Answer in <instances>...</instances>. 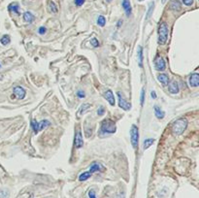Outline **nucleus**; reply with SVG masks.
Masks as SVG:
<instances>
[{"label": "nucleus", "mask_w": 199, "mask_h": 198, "mask_svg": "<svg viewBox=\"0 0 199 198\" xmlns=\"http://www.w3.org/2000/svg\"><path fill=\"white\" fill-rule=\"evenodd\" d=\"M187 120L186 119H179L177 120L174 123H173L172 127H171V131L172 134L174 136H179L181 134H183L185 130L187 127Z\"/></svg>", "instance_id": "nucleus-1"}, {"label": "nucleus", "mask_w": 199, "mask_h": 198, "mask_svg": "<svg viewBox=\"0 0 199 198\" xmlns=\"http://www.w3.org/2000/svg\"><path fill=\"white\" fill-rule=\"evenodd\" d=\"M117 130V126L115 121L112 120L106 119L102 120L101 125H100V132L101 134H113Z\"/></svg>", "instance_id": "nucleus-2"}, {"label": "nucleus", "mask_w": 199, "mask_h": 198, "mask_svg": "<svg viewBox=\"0 0 199 198\" xmlns=\"http://www.w3.org/2000/svg\"><path fill=\"white\" fill-rule=\"evenodd\" d=\"M168 33H169V30H168L167 23H161L159 27V43L160 45H164L166 43L168 38Z\"/></svg>", "instance_id": "nucleus-3"}, {"label": "nucleus", "mask_w": 199, "mask_h": 198, "mask_svg": "<svg viewBox=\"0 0 199 198\" xmlns=\"http://www.w3.org/2000/svg\"><path fill=\"white\" fill-rule=\"evenodd\" d=\"M130 140L131 144L134 149L138 148V142H139V129L137 125L132 124L130 128Z\"/></svg>", "instance_id": "nucleus-4"}, {"label": "nucleus", "mask_w": 199, "mask_h": 198, "mask_svg": "<svg viewBox=\"0 0 199 198\" xmlns=\"http://www.w3.org/2000/svg\"><path fill=\"white\" fill-rule=\"evenodd\" d=\"M50 125V121L49 120H42V121H40V123H38V121L36 120H31V126H32V128L34 130V133L35 134H37L39 131L41 130H43L44 128H46L47 126Z\"/></svg>", "instance_id": "nucleus-5"}, {"label": "nucleus", "mask_w": 199, "mask_h": 198, "mask_svg": "<svg viewBox=\"0 0 199 198\" xmlns=\"http://www.w3.org/2000/svg\"><path fill=\"white\" fill-rule=\"evenodd\" d=\"M118 97H119V106H120V108L124 109V111H128V110L131 109V104L126 102V100L124 98V94L120 93V92H118Z\"/></svg>", "instance_id": "nucleus-6"}, {"label": "nucleus", "mask_w": 199, "mask_h": 198, "mask_svg": "<svg viewBox=\"0 0 199 198\" xmlns=\"http://www.w3.org/2000/svg\"><path fill=\"white\" fill-rule=\"evenodd\" d=\"M155 67L157 71H164L166 68V64L164 59L161 57H157L155 60Z\"/></svg>", "instance_id": "nucleus-7"}, {"label": "nucleus", "mask_w": 199, "mask_h": 198, "mask_svg": "<svg viewBox=\"0 0 199 198\" xmlns=\"http://www.w3.org/2000/svg\"><path fill=\"white\" fill-rule=\"evenodd\" d=\"M74 144L75 147L77 149H80L84 146V140H83V136H82V132L78 130L75 134V140H74Z\"/></svg>", "instance_id": "nucleus-8"}, {"label": "nucleus", "mask_w": 199, "mask_h": 198, "mask_svg": "<svg viewBox=\"0 0 199 198\" xmlns=\"http://www.w3.org/2000/svg\"><path fill=\"white\" fill-rule=\"evenodd\" d=\"M105 170V167L102 165L99 162H93L91 166L89 167V172H90L91 174L95 173V172H103Z\"/></svg>", "instance_id": "nucleus-9"}, {"label": "nucleus", "mask_w": 199, "mask_h": 198, "mask_svg": "<svg viewBox=\"0 0 199 198\" xmlns=\"http://www.w3.org/2000/svg\"><path fill=\"white\" fill-rule=\"evenodd\" d=\"M14 95L16 96L18 99L22 100L25 97V95H26V91H25V89L22 87H16L14 89Z\"/></svg>", "instance_id": "nucleus-10"}, {"label": "nucleus", "mask_w": 199, "mask_h": 198, "mask_svg": "<svg viewBox=\"0 0 199 198\" xmlns=\"http://www.w3.org/2000/svg\"><path fill=\"white\" fill-rule=\"evenodd\" d=\"M104 97L106 98V100L108 101L109 104H110L111 106H115V104H116L115 96H114L113 91H112L111 89H108L107 91H105V93H104Z\"/></svg>", "instance_id": "nucleus-11"}, {"label": "nucleus", "mask_w": 199, "mask_h": 198, "mask_svg": "<svg viewBox=\"0 0 199 198\" xmlns=\"http://www.w3.org/2000/svg\"><path fill=\"white\" fill-rule=\"evenodd\" d=\"M190 85L192 88H197L199 85V75L197 73L191 74L190 77Z\"/></svg>", "instance_id": "nucleus-12"}, {"label": "nucleus", "mask_w": 199, "mask_h": 198, "mask_svg": "<svg viewBox=\"0 0 199 198\" xmlns=\"http://www.w3.org/2000/svg\"><path fill=\"white\" fill-rule=\"evenodd\" d=\"M122 8L124 9L126 16L129 17L131 15V5L129 0H122Z\"/></svg>", "instance_id": "nucleus-13"}, {"label": "nucleus", "mask_w": 199, "mask_h": 198, "mask_svg": "<svg viewBox=\"0 0 199 198\" xmlns=\"http://www.w3.org/2000/svg\"><path fill=\"white\" fill-rule=\"evenodd\" d=\"M157 80H159L162 84V85H164V87H166V85H168V84H169V77H168L166 74H159L157 76Z\"/></svg>", "instance_id": "nucleus-14"}, {"label": "nucleus", "mask_w": 199, "mask_h": 198, "mask_svg": "<svg viewBox=\"0 0 199 198\" xmlns=\"http://www.w3.org/2000/svg\"><path fill=\"white\" fill-rule=\"evenodd\" d=\"M179 90H180V88H179V84H178L177 82H172L170 85H169V91L171 93L173 94H176L179 92Z\"/></svg>", "instance_id": "nucleus-15"}, {"label": "nucleus", "mask_w": 199, "mask_h": 198, "mask_svg": "<svg viewBox=\"0 0 199 198\" xmlns=\"http://www.w3.org/2000/svg\"><path fill=\"white\" fill-rule=\"evenodd\" d=\"M154 109H155V115L159 120H162L165 116V113L159 107V106H155Z\"/></svg>", "instance_id": "nucleus-16"}, {"label": "nucleus", "mask_w": 199, "mask_h": 198, "mask_svg": "<svg viewBox=\"0 0 199 198\" xmlns=\"http://www.w3.org/2000/svg\"><path fill=\"white\" fill-rule=\"evenodd\" d=\"M35 19V17L33 16V15L30 13V12H25L23 14V21L25 23H31Z\"/></svg>", "instance_id": "nucleus-17"}, {"label": "nucleus", "mask_w": 199, "mask_h": 198, "mask_svg": "<svg viewBox=\"0 0 199 198\" xmlns=\"http://www.w3.org/2000/svg\"><path fill=\"white\" fill-rule=\"evenodd\" d=\"M170 9L173 11H180L181 10V4L178 0H172L170 3Z\"/></svg>", "instance_id": "nucleus-18"}, {"label": "nucleus", "mask_w": 199, "mask_h": 198, "mask_svg": "<svg viewBox=\"0 0 199 198\" xmlns=\"http://www.w3.org/2000/svg\"><path fill=\"white\" fill-rule=\"evenodd\" d=\"M91 174L90 172H89V171H86V172H84V173H82L80 176H79V181H81V182H84V181H86L88 179H89V178L91 177Z\"/></svg>", "instance_id": "nucleus-19"}, {"label": "nucleus", "mask_w": 199, "mask_h": 198, "mask_svg": "<svg viewBox=\"0 0 199 198\" xmlns=\"http://www.w3.org/2000/svg\"><path fill=\"white\" fill-rule=\"evenodd\" d=\"M8 10L9 11H11V12H14V13H16V14H19V4L18 3H11L8 6Z\"/></svg>", "instance_id": "nucleus-20"}, {"label": "nucleus", "mask_w": 199, "mask_h": 198, "mask_svg": "<svg viewBox=\"0 0 199 198\" xmlns=\"http://www.w3.org/2000/svg\"><path fill=\"white\" fill-rule=\"evenodd\" d=\"M155 139H152V138H149V139H146L144 141V150H148L150 148V147L155 143Z\"/></svg>", "instance_id": "nucleus-21"}, {"label": "nucleus", "mask_w": 199, "mask_h": 198, "mask_svg": "<svg viewBox=\"0 0 199 198\" xmlns=\"http://www.w3.org/2000/svg\"><path fill=\"white\" fill-rule=\"evenodd\" d=\"M0 42H1L2 45L6 46V45H8L10 42H11V38H10L9 35H4V36L0 39Z\"/></svg>", "instance_id": "nucleus-22"}, {"label": "nucleus", "mask_w": 199, "mask_h": 198, "mask_svg": "<svg viewBox=\"0 0 199 198\" xmlns=\"http://www.w3.org/2000/svg\"><path fill=\"white\" fill-rule=\"evenodd\" d=\"M138 61H139V66H140V67H142V66H143V48L142 47H139Z\"/></svg>", "instance_id": "nucleus-23"}, {"label": "nucleus", "mask_w": 199, "mask_h": 198, "mask_svg": "<svg viewBox=\"0 0 199 198\" xmlns=\"http://www.w3.org/2000/svg\"><path fill=\"white\" fill-rule=\"evenodd\" d=\"M49 8H50V11H51V12L58 13V7H57V5L54 4V1H50V3H49Z\"/></svg>", "instance_id": "nucleus-24"}, {"label": "nucleus", "mask_w": 199, "mask_h": 198, "mask_svg": "<svg viewBox=\"0 0 199 198\" xmlns=\"http://www.w3.org/2000/svg\"><path fill=\"white\" fill-rule=\"evenodd\" d=\"M97 23H98L99 26L103 27L104 25L106 24V19H105V17H103V16H99L98 19H97Z\"/></svg>", "instance_id": "nucleus-25"}, {"label": "nucleus", "mask_w": 199, "mask_h": 198, "mask_svg": "<svg viewBox=\"0 0 199 198\" xmlns=\"http://www.w3.org/2000/svg\"><path fill=\"white\" fill-rule=\"evenodd\" d=\"M89 108H90V104H89V103L83 104V105L81 106V110H80L79 113H80V114H84L85 112H86V110H89Z\"/></svg>", "instance_id": "nucleus-26"}, {"label": "nucleus", "mask_w": 199, "mask_h": 198, "mask_svg": "<svg viewBox=\"0 0 199 198\" xmlns=\"http://www.w3.org/2000/svg\"><path fill=\"white\" fill-rule=\"evenodd\" d=\"M154 8H155V3L152 2V3H151V5H150L149 11H148V14H147V16H146V19H150V17L152 16V12L154 11Z\"/></svg>", "instance_id": "nucleus-27"}, {"label": "nucleus", "mask_w": 199, "mask_h": 198, "mask_svg": "<svg viewBox=\"0 0 199 198\" xmlns=\"http://www.w3.org/2000/svg\"><path fill=\"white\" fill-rule=\"evenodd\" d=\"M144 101H145V89L143 88L141 91V96H140V104L141 106L144 105Z\"/></svg>", "instance_id": "nucleus-28"}, {"label": "nucleus", "mask_w": 199, "mask_h": 198, "mask_svg": "<svg viewBox=\"0 0 199 198\" xmlns=\"http://www.w3.org/2000/svg\"><path fill=\"white\" fill-rule=\"evenodd\" d=\"M90 44L93 46L94 48H96V47H98L99 46V42H98V40L96 39V38H93L90 40Z\"/></svg>", "instance_id": "nucleus-29"}, {"label": "nucleus", "mask_w": 199, "mask_h": 198, "mask_svg": "<svg viewBox=\"0 0 199 198\" xmlns=\"http://www.w3.org/2000/svg\"><path fill=\"white\" fill-rule=\"evenodd\" d=\"M183 3L186 5V6H191V5L193 4V1L194 0H182Z\"/></svg>", "instance_id": "nucleus-30"}, {"label": "nucleus", "mask_w": 199, "mask_h": 198, "mask_svg": "<svg viewBox=\"0 0 199 198\" xmlns=\"http://www.w3.org/2000/svg\"><path fill=\"white\" fill-rule=\"evenodd\" d=\"M104 112H105V109L103 106H100L99 109L97 110V115L98 116H102V115H104Z\"/></svg>", "instance_id": "nucleus-31"}, {"label": "nucleus", "mask_w": 199, "mask_h": 198, "mask_svg": "<svg viewBox=\"0 0 199 198\" xmlns=\"http://www.w3.org/2000/svg\"><path fill=\"white\" fill-rule=\"evenodd\" d=\"M77 95H78L79 98H84L85 96H86V93L84 92L83 90H78L77 91Z\"/></svg>", "instance_id": "nucleus-32"}, {"label": "nucleus", "mask_w": 199, "mask_h": 198, "mask_svg": "<svg viewBox=\"0 0 199 198\" xmlns=\"http://www.w3.org/2000/svg\"><path fill=\"white\" fill-rule=\"evenodd\" d=\"M89 198H96L94 189H90V190L89 191Z\"/></svg>", "instance_id": "nucleus-33"}, {"label": "nucleus", "mask_w": 199, "mask_h": 198, "mask_svg": "<svg viewBox=\"0 0 199 198\" xmlns=\"http://www.w3.org/2000/svg\"><path fill=\"white\" fill-rule=\"evenodd\" d=\"M46 31H47V29H46V27H44V26H41V27L39 28V30H38V33H39V34H41V35H43V34H45V33H46Z\"/></svg>", "instance_id": "nucleus-34"}, {"label": "nucleus", "mask_w": 199, "mask_h": 198, "mask_svg": "<svg viewBox=\"0 0 199 198\" xmlns=\"http://www.w3.org/2000/svg\"><path fill=\"white\" fill-rule=\"evenodd\" d=\"M85 3V0H75V4L77 5V6H82Z\"/></svg>", "instance_id": "nucleus-35"}, {"label": "nucleus", "mask_w": 199, "mask_h": 198, "mask_svg": "<svg viewBox=\"0 0 199 198\" xmlns=\"http://www.w3.org/2000/svg\"><path fill=\"white\" fill-rule=\"evenodd\" d=\"M151 95H152V97L154 98V99L156 98V93H155V91H152V92H151Z\"/></svg>", "instance_id": "nucleus-36"}, {"label": "nucleus", "mask_w": 199, "mask_h": 198, "mask_svg": "<svg viewBox=\"0 0 199 198\" xmlns=\"http://www.w3.org/2000/svg\"><path fill=\"white\" fill-rule=\"evenodd\" d=\"M165 1H166V0H162V3H165Z\"/></svg>", "instance_id": "nucleus-37"}, {"label": "nucleus", "mask_w": 199, "mask_h": 198, "mask_svg": "<svg viewBox=\"0 0 199 198\" xmlns=\"http://www.w3.org/2000/svg\"><path fill=\"white\" fill-rule=\"evenodd\" d=\"M107 1H109V2H110V1H112V0H107Z\"/></svg>", "instance_id": "nucleus-38"}, {"label": "nucleus", "mask_w": 199, "mask_h": 198, "mask_svg": "<svg viewBox=\"0 0 199 198\" xmlns=\"http://www.w3.org/2000/svg\"><path fill=\"white\" fill-rule=\"evenodd\" d=\"M139 1H144V0H139Z\"/></svg>", "instance_id": "nucleus-39"}, {"label": "nucleus", "mask_w": 199, "mask_h": 198, "mask_svg": "<svg viewBox=\"0 0 199 198\" xmlns=\"http://www.w3.org/2000/svg\"><path fill=\"white\" fill-rule=\"evenodd\" d=\"M0 67H1V65H0Z\"/></svg>", "instance_id": "nucleus-40"}]
</instances>
